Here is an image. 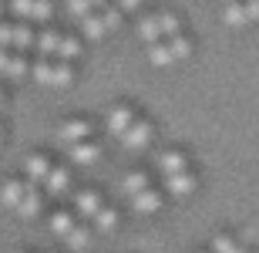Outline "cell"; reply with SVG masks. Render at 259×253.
<instances>
[{"label":"cell","instance_id":"obj_32","mask_svg":"<svg viewBox=\"0 0 259 253\" xmlns=\"http://www.w3.org/2000/svg\"><path fill=\"white\" fill-rule=\"evenodd\" d=\"M4 10H7V4H4V0H0V17H4Z\"/></svg>","mask_w":259,"mask_h":253},{"label":"cell","instance_id":"obj_34","mask_svg":"<svg viewBox=\"0 0 259 253\" xmlns=\"http://www.w3.org/2000/svg\"><path fill=\"white\" fill-rule=\"evenodd\" d=\"M0 142H4V128H0Z\"/></svg>","mask_w":259,"mask_h":253},{"label":"cell","instance_id":"obj_35","mask_svg":"<svg viewBox=\"0 0 259 253\" xmlns=\"http://www.w3.org/2000/svg\"><path fill=\"white\" fill-rule=\"evenodd\" d=\"M222 4H229V0H222Z\"/></svg>","mask_w":259,"mask_h":253},{"label":"cell","instance_id":"obj_25","mask_svg":"<svg viewBox=\"0 0 259 253\" xmlns=\"http://www.w3.org/2000/svg\"><path fill=\"white\" fill-rule=\"evenodd\" d=\"M95 226L101 230V233H108V230H115V226H118V213L111 209V206H101V209L95 213Z\"/></svg>","mask_w":259,"mask_h":253},{"label":"cell","instance_id":"obj_2","mask_svg":"<svg viewBox=\"0 0 259 253\" xmlns=\"http://www.w3.org/2000/svg\"><path fill=\"white\" fill-rule=\"evenodd\" d=\"M10 10L17 14L24 24H48L54 17V0H10Z\"/></svg>","mask_w":259,"mask_h":253},{"label":"cell","instance_id":"obj_14","mask_svg":"<svg viewBox=\"0 0 259 253\" xmlns=\"http://www.w3.org/2000/svg\"><path fill=\"white\" fill-rule=\"evenodd\" d=\"M58 44H61V30H40L34 38V48H37L40 58H58Z\"/></svg>","mask_w":259,"mask_h":253},{"label":"cell","instance_id":"obj_28","mask_svg":"<svg viewBox=\"0 0 259 253\" xmlns=\"http://www.w3.org/2000/svg\"><path fill=\"white\" fill-rule=\"evenodd\" d=\"M71 226H74V220H71V213H64V209H58V213L51 216V230H54L58 236H64Z\"/></svg>","mask_w":259,"mask_h":253},{"label":"cell","instance_id":"obj_22","mask_svg":"<svg viewBox=\"0 0 259 253\" xmlns=\"http://www.w3.org/2000/svg\"><path fill=\"white\" fill-rule=\"evenodd\" d=\"M20 196H24V183H20V179H7L4 189H0V199H4V206H10V209H17Z\"/></svg>","mask_w":259,"mask_h":253},{"label":"cell","instance_id":"obj_12","mask_svg":"<svg viewBox=\"0 0 259 253\" xmlns=\"http://www.w3.org/2000/svg\"><path fill=\"white\" fill-rule=\"evenodd\" d=\"M37 213H40V193L34 189V183H27L24 186V196H20V203H17V216L34 220Z\"/></svg>","mask_w":259,"mask_h":253},{"label":"cell","instance_id":"obj_30","mask_svg":"<svg viewBox=\"0 0 259 253\" xmlns=\"http://www.w3.org/2000/svg\"><path fill=\"white\" fill-rule=\"evenodd\" d=\"M142 4H148V0H118V7L125 10V14H128V10H138Z\"/></svg>","mask_w":259,"mask_h":253},{"label":"cell","instance_id":"obj_5","mask_svg":"<svg viewBox=\"0 0 259 253\" xmlns=\"http://www.w3.org/2000/svg\"><path fill=\"white\" fill-rule=\"evenodd\" d=\"M152 125H148V122H145V118H135L132 125H128V132L121 138H118V142H121V146L128 149V152H145V149L152 146Z\"/></svg>","mask_w":259,"mask_h":253},{"label":"cell","instance_id":"obj_17","mask_svg":"<svg viewBox=\"0 0 259 253\" xmlns=\"http://www.w3.org/2000/svg\"><path fill=\"white\" fill-rule=\"evenodd\" d=\"M158 169H162V175H172V172L189 169V162H185V156L179 152V149H165L162 156H158Z\"/></svg>","mask_w":259,"mask_h":253},{"label":"cell","instance_id":"obj_16","mask_svg":"<svg viewBox=\"0 0 259 253\" xmlns=\"http://www.w3.org/2000/svg\"><path fill=\"white\" fill-rule=\"evenodd\" d=\"M74 206H77V213H81V216H91V220H95V213L105 203H101V196H98L95 189H81V193L74 196Z\"/></svg>","mask_w":259,"mask_h":253},{"label":"cell","instance_id":"obj_24","mask_svg":"<svg viewBox=\"0 0 259 253\" xmlns=\"http://www.w3.org/2000/svg\"><path fill=\"white\" fill-rule=\"evenodd\" d=\"M98 14H101V20H105L108 34H111V30H118V27H121V20H125V10H121V7H111V4H108V7H101Z\"/></svg>","mask_w":259,"mask_h":253},{"label":"cell","instance_id":"obj_3","mask_svg":"<svg viewBox=\"0 0 259 253\" xmlns=\"http://www.w3.org/2000/svg\"><path fill=\"white\" fill-rule=\"evenodd\" d=\"M34 30H30V24H0V48L7 51H30L34 48Z\"/></svg>","mask_w":259,"mask_h":253},{"label":"cell","instance_id":"obj_13","mask_svg":"<svg viewBox=\"0 0 259 253\" xmlns=\"http://www.w3.org/2000/svg\"><path fill=\"white\" fill-rule=\"evenodd\" d=\"M132 206H135V213L152 216V213H158V209H162V196H158L152 186H148V189H142L138 196H132Z\"/></svg>","mask_w":259,"mask_h":253},{"label":"cell","instance_id":"obj_20","mask_svg":"<svg viewBox=\"0 0 259 253\" xmlns=\"http://www.w3.org/2000/svg\"><path fill=\"white\" fill-rule=\"evenodd\" d=\"M24 172H27V179L34 186L37 183H44L48 179V172H51V162L44 156H27V162H24Z\"/></svg>","mask_w":259,"mask_h":253},{"label":"cell","instance_id":"obj_7","mask_svg":"<svg viewBox=\"0 0 259 253\" xmlns=\"http://www.w3.org/2000/svg\"><path fill=\"white\" fill-rule=\"evenodd\" d=\"M88 138H91V122H84V118H71V122H64L58 128V142H64V146L88 142Z\"/></svg>","mask_w":259,"mask_h":253},{"label":"cell","instance_id":"obj_29","mask_svg":"<svg viewBox=\"0 0 259 253\" xmlns=\"http://www.w3.org/2000/svg\"><path fill=\"white\" fill-rule=\"evenodd\" d=\"M67 10H71V17H77V20H84L88 14H95V7H91L88 0H67Z\"/></svg>","mask_w":259,"mask_h":253},{"label":"cell","instance_id":"obj_6","mask_svg":"<svg viewBox=\"0 0 259 253\" xmlns=\"http://www.w3.org/2000/svg\"><path fill=\"white\" fill-rule=\"evenodd\" d=\"M30 75V64L24 54H17V51H7L0 48V78H10V81H24Z\"/></svg>","mask_w":259,"mask_h":253},{"label":"cell","instance_id":"obj_33","mask_svg":"<svg viewBox=\"0 0 259 253\" xmlns=\"http://www.w3.org/2000/svg\"><path fill=\"white\" fill-rule=\"evenodd\" d=\"M0 108H4V91H0Z\"/></svg>","mask_w":259,"mask_h":253},{"label":"cell","instance_id":"obj_19","mask_svg":"<svg viewBox=\"0 0 259 253\" xmlns=\"http://www.w3.org/2000/svg\"><path fill=\"white\" fill-rule=\"evenodd\" d=\"M138 38L145 44H155V41H165L162 38V24H158V14H148V17L138 20Z\"/></svg>","mask_w":259,"mask_h":253},{"label":"cell","instance_id":"obj_4","mask_svg":"<svg viewBox=\"0 0 259 253\" xmlns=\"http://www.w3.org/2000/svg\"><path fill=\"white\" fill-rule=\"evenodd\" d=\"M222 20L229 27H246L259 20V0H229L222 7Z\"/></svg>","mask_w":259,"mask_h":253},{"label":"cell","instance_id":"obj_18","mask_svg":"<svg viewBox=\"0 0 259 253\" xmlns=\"http://www.w3.org/2000/svg\"><path fill=\"white\" fill-rule=\"evenodd\" d=\"M81 51H84V44H81V38H74V34H61V44H58V61H77L81 58Z\"/></svg>","mask_w":259,"mask_h":253},{"label":"cell","instance_id":"obj_27","mask_svg":"<svg viewBox=\"0 0 259 253\" xmlns=\"http://www.w3.org/2000/svg\"><path fill=\"white\" fill-rule=\"evenodd\" d=\"M212 253H249V250L239 246L232 236H215V240H212Z\"/></svg>","mask_w":259,"mask_h":253},{"label":"cell","instance_id":"obj_26","mask_svg":"<svg viewBox=\"0 0 259 253\" xmlns=\"http://www.w3.org/2000/svg\"><path fill=\"white\" fill-rule=\"evenodd\" d=\"M64 240H67V246H71V250H84L88 240H91V233H88L84 226H71V230L64 233Z\"/></svg>","mask_w":259,"mask_h":253},{"label":"cell","instance_id":"obj_23","mask_svg":"<svg viewBox=\"0 0 259 253\" xmlns=\"http://www.w3.org/2000/svg\"><path fill=\"white\" fill-rule=\"evenodd\" d=\"M142 189H148V175L145 172H128L125 179H121V193L132 199V196H138Z\"/></svg>","mask_w":259,"mask_h":253},{"label":"cell","instance_id":"obj_31","mask_svg":"<svg viewBox=\"0 0 259 253\" xmlns=\"http://www.w3.org/2000/svg\"><path fill=\"white\" fill-rule=\"evenodd\" d=\"M88 4H91V7H95V10H101V7H108V0H88Z\"/></svg>","mask_w":259,"mask_h":253},{"label":"cell","instance_id":"obj_1","mask_svg":"<svg viewBox=\"0 0 259 253\" xmlns=\"http://www.w3.org/2000/svg\"><path fill=\"white\" fill-rule=\"evenodd\" d=\"M34 81L44 88H67L74 81V68L67 64V61H58V58H40L34 61V68H30Z\"/></svg>","mask_w":259,"mask_h":253},{"label":"cell","instance_id":"obj_9","mask_svg":"<svg viewBox=\"0 0 259 253\" xmlns=\"http://www.w3.org/2000/svg\"><path fill=\"white\" fill-rule=\"evenodd\" d=\"M148 61H152L155 68H172V64H179V54H175L172 41H155V44H148Z\"/></svg>","mask_w":259,"mask_h":253},{"label":"cell","instance_id":"obj_21","mask_svg":"<svg viewBox=\"0 0 259 253\" xmlns=\"http://www.w3.org/2000/svg\"><path fill=\"white\" fill-rule=\"evenodd\" d=\"M77 24H81V34H84L88 41H101L108 34V27H105V20H101V14H88L84 20H77Z\"/></svg>","mask_w":259,"mask_h":253},{"label":"cell","instance_id":"obj_10","mask_svg":"<svg viewBox=\"0 0 259 253\" xmlns=\"http://www.w3.org/2000/svg\"><path fill=\"white\" fill-rule=\"evenodd\" d=\"M165 186H168V193L172 196H189V193H195V175L189 172V169H182V172H172V175H165Z\"/></svg>","mask_w":259,"mask_h":253},{"label":"cell","instance_id":"obj_11","mask_svg":"<svg viewBox=\"0 0 259 253\" xmlns=\"http://www.w3.org/2000/svg\"><path fill=\"white\" fill-rule=\"evenodd\" d=\"M67 156H71V162H77V166H95L98 159H101V149L88 138V142H74Z\"/></svg>","mask_w":259,"mask_h":253},{"label":"cell","instance_id":"obj_15","mask_svg":"<svg viewBox=\"0 0 259 253\" xmlns=\"http://www.w3.org/2000/svg\"><path fill=\"white\" fill-rule=\"evenodd\" d=\"M44 186H48V193H54V196L67 193V189H71V172H67L64 166H51V172H48V179H44Z\"/></svg>","mask_w":259,"mask_h":253},{"label":"cell","instance_id":"obj_8","mask_svg":"<svg viewBox=\"0 0 259 253\" xmlns=\"http://www.w3.org/2000/svg\"><path fill=\"white\" fill-rule=\"evenodd\" d=\"M135 122V112L128 105H115L111 112H108V118H105V125H108V135H115V138H121L128 132V125Z\"/></svg>","mask_w":259,"mask_h":253}]
</instances>
